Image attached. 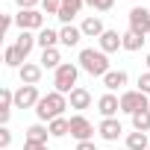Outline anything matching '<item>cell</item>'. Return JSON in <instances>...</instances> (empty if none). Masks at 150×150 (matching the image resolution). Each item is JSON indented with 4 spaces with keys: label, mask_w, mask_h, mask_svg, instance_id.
<instances>
[{
    "label": "cell",
    "mask_w": 150,
    "mask_h": 150,
    "mask_svg": "<svg viewBox=\"0 0 150 150\" xmlns=\"http://www.w3.org/2000/svg\"><path fill=\"white\" fill-rule=\"evenodd\" d=\"M68 103H71V109H77V115H83V109L91 106V91L83 88V86H77V88L68 94Z\"/></svg>",
    "instance_id": "13"
},
{
    "label": "cell",
    "mask_w": 150,
    "mask_h": 150,
    "mask_svg": "<svg viewBox=\"0 0 150 150\" xmlns=\"http://www.w3.org/2000/svg\"><path fill=\"white\" fill-rule=\"evenodd\" d=\"M129 30L138 33V35H144V38H150V9L132 6L129 9Z\"/></svg>",
    "instance_id": "6"
},
{
    "label": "cell",
    "mask_w": 150,
    "mask_h": 150,
    "mask_svg": "<svg viewBox=\"0 0 150 150\" xmlns=\"http://www.w3.org/2000/svg\"><path fill=\"white\" fill-rule=\"evenodd\" d=\"M97 132H100V138H103V141H118V138L124 135V127H121V121H118V118H103V121H100V127H97Z\"/></svg>",
    "instance_id": "11"
},
{
    "label": "cell",
    "mask_w": 150,
    "mask_h": 150,
    "mask_svg": "<svg viewBox=\"0 0 150 150\" xmlns=\"http://www.w3.org/2000/svg\"><path fill=\"white\" fill-rule=\"evenodd\" d=\"M62 6H68V9H74V12L80 15V9L86 6V0H62Z\"/></svg>",
    "instance_id": "30"
},
{
    "label": "cell",
    "mask_w": 150,
    "mask_h": 150,
    "mask_svg": "<svg viewBox=\"0 0 150 150\" xmlns=\"http://www.w3.org/2000/svg\"><path fill=\"white\" fill-rule=\"evenodd\" d=\"M47 127H50V135H53V138H62V135H68V132H71V118H65V115H62V118L50 121Z\"/></svg>",
    "instance_id": "24"
},
{
    "label": "cell",
    "mask_w": 150,
    "mask_h": 150,
    "mask_svg": "<svg viewBox=\"0 0 150 150\" xmlns=\"http://www.w3.org/2000/svg\"><path fill=\"white\" fill-rule=\"evenodd\" d=\"M3 62H6V68H24L27 65V56L18 50V44H6V50H3Z\"/></svg>",
    "instance_id": "17"
},
{
    "label": "cell",
    "mask_w": 150,
    "mask_h": 150,
    "mask_svg": "<svg viewBox=\"0 0 150 150\" xmlns=\"http://www.w3.org/2000/svg\"><path fill=\"white\" fill-rule=\"evenodd\" d=\"M71 135L77 141H94V124L86 115H71Z\"/></svg>",
    "instance_id": "8"
},
{
    "label": "cell",
    "mask_w": 150,
    "mask_h": 150,
    "mask_svg": "<svg viewBox=\"0 0 150 150\" xmlns=\"http://www.w3.org/2000/svg\"><path fill=\"white\" fill-rule=\"evenodd\" d=\"M65 109H71V103H68V94L47 91V94L38 100V106H35L33 112H35V118H38L41 124H50V121L62 118V115H65Z\"/></svg>",
    "instance_id": "1"
},
{
    "label": "cell",
    "mask_w": 150,
    "mask_h": 150,
    "mask_svg": "<svg viewBox=\"0 0 150 150\" xmlns=\"http://www.w3.org/2000/svg\"><path fill=\"white\" fill-rule=\"evenodd\" d=\"M47 138H50V127H44L41 121H38V124H33V127H27V135H24V141L47 144Z\"/></svg>",
    "instance_id": "19"
},
{
    "label": "cell",
    "mask_w": 150,
    "mask_h": 150,
    "mask_svg": "<svg viewBox=\"0 0 150 150\" xmlns=\"http://www.w3.org/2000/svg\"><path fill=\"white\" fill-rule=\"evenodd\" d=\"M12 24H15V15H3V33H9Z\"/></svg>",
    "instance_id": "34"
},
{
    "label": "cell",
    "mask_w": 150,
    "mask_h": 150,
    "mask_svg": "<svg viewBox=\"0 0 150 150\" xmlns=\"http://www.w3.org/2000/svg\"><path fill=\"white\" fill-rule=\"evenodd\" d=\"M97 47L109 56V53H118V50H124V33H118V30H106L100 38H97Z\"/></svg>",
    "instance_id": "9"
},
{
    "label": "cell",
    "mask_w": 150,
    "mask_h": 150,
    "mask_svg": "<svg viewBox=\"0 0 150 150\" xmlns=\"http://www.w3.org/2000/svg\"><path fill=\"white\" fill-rule=\"evenodd\" d=\"M77 65H80V71H86L88 77H106V74L112 71V65H109V56L97 47H83L80 50V56H77Z\"/></svg>",
    "instance_id": "2"
},
{
    "label": "cell",
    "mask_w": 150,
    "mask_h": 150,
    "mask_svg": "<svg viewBox=\"0 0 150 150\" xmlns=\"http://www.w3.org/2000/svg\"><path fill=\"white\" fill-rule=\"evenodd\" d=\"M144 41H147V38H144V35H138V33H132V30H127V33H124V50H127V53L141 50V47H144Z\"/></svg>",
    "instance_id": "22"
},
{
    "label": "cell",
    "mask_w": 150,
    "mask_h": 150,
    "mask_svg": "<svg viewBox=\"0 0 150 150\" xmlns=\"http://www.w3.org/2000/svg\"><path fill=\"white\" fill-rule=\"evenodd\" d=\"M77 150H97L94 141H77Z\"/></svg>",
    "instance_id": "35"
},
{
    "label": "cell",
    "mask_w": 150,
    "mask_h": 150,
    "mask_svg": "<svg viewBox=\"0 0 150 150\" xmlns=\"http://www.w3.org/2000/svg\"><path fill=\"white\" fill-rule=\"evenodd\" d=\"M77 80H80V65L62 62V65L53 71V91H59V94H71L74 88H77Z\"/></svg>",
    "instance_id": "3"
},
{
    "label": "cell",
    "mask_w": 150,
    "mask_h": 150,
    "mask_svg": "<svg viewBox=\"0 0 150 150\" xmlns=\"http://www.w3.org/2000/svg\"><path fill=\"white\" fill-rule=\"evenodd\" d=\"M56 18H59V21H62V24H65V27H68V24H71V21H74V18H77V12H74V9H68V6H62V9H59V15H56Z\"/></svg>",
    "instance_id": "28"
},
{
    "label": "cell",
    "mask_w": 150,
    "mask_h": 150,
    "mask_svg": "<svg viewBox=\"0 0 150 150\" xmlns=\"http://www.w3.org/2000/svg\"><path fill=\"white\" fill-rule=\"evenodd\" d=\"M138 91L150 97V71H144V74H138Z\"/></svg>",
    "instance_id": "27"
},
{
    "label": "cell",
    "mask_w": 150,
    "mask_h": 150,
    "mask_svg": "<svg viewBox=\"0 0 150 150\" xmlns=\"http://www.w3.org/2000/svg\"><path fill=\"white\" fill-rule=\"evenodd\" d=\"M80 30H83V35H86V38H100V35L106 33V24H103V18H100V15H88V18H83Z\"/></svg>",
    "instance_id": "12"
},
{
    "label": "cell",
    "mask_w": 150,
    "mask_h": 150,
    "mask_svg": "<svg viewBox=\"0 0 150 150\" xmlns=\"http://www.w3.org/2000/svg\"><path fill=\"white\" fill-rule=\"evenodd\" d=\"M62 9V0H41V12L44 15H59Z\"/></svg>",
    "instance_id": "26"
},
{
    "label": "cell",
    "mask_w": 150,
    "mask_h": 150,
    "mask_svg": "<svg viewBox=\"0 0 150 150\" xmlns=\"http://www.w3.org/2000/svg\"><path fill=\"white\" fill-rule=\"evenodd\" d=\"M15 3H18V9H35L41 0H15Z\"/></svg>",
    "instance_id": "31"
},
{
    "label": "cell",
    "mask_w": 150,
    "mask_h": 150,
    "mask_svg": "<svg viewBox=\"0 0 150 150\" xmlns=\"http://www.w3.org/2000/svg\"><path fill=\"white\" fill-rule=\"evenodd\" d=\"M127 83H129V74H127V71H121V68H118V71H109L106 77H103V88H106V91H112V94H115V91H121Z\"/></svg>",
    "instance_id": "15"
},
{
    "label": "cell",
    "mask_w": 150,
    "mask_h": 150,
    "mask_svg": "<svg viewBox=\"0 0 150 150\" xmlns=\"http://www.w3.org/2000/svg\"><path fill=\"white\" fill-rule=\"evenodd\" d=\"M97 112H100L103 118H118V112H121V97L112 94V91L100 94V97H97Z\"/></svg>",
    "instance_id": "10"
},
{
    "label": "cell",
    "mask_w": 150,
    "mask_h": 150,
    "mask_svg": "<svg viewBox=\"0 0 150 150\" xmlns=\"http://www.w3.org/2000/svg\"><path fill=\"white\" fill-rule=\"evenodd\" d=\"M41 74H44V68H41L38 62H27V65L18 71V77H21V86H38Z\"/></svg>",
    "instance_id": "14"
},
{
    "label": "cell",
    "mask_w": 150,
    "mask_h": 150,
    "mask_svg": "<svg viewBox=\"0 0 150 150\" xmlns=\"http://www.w3.org/2000/svg\"><path fill=\"white\" fill-rule=\"evenodd\" d=\"M38 47H41V50H47V47H59V33L50 30V27H44V30L38 33Z\"/></svg>",
    "instance_id": "23"
},
{
    "label": "cell",
    "mask_w": 150,
    "mask_h": 150,
    "mask_svg": "<svg viewBox=\"0 0 150 150\" xmlns=\"http://www.w3.org/2000/svg\"><path fill=\"white\" fill-rule=\"evenodd\" d=\"M83 38H86L83 30H80V27H74V24H68V27L59 30V44H62V47H77Z\"/></svg>",
    "instance_id": "16"
},
{
    "label": "cell",
    "mask_w": 150,
    "mask_h": 150,
    "mask_svg": "<svg viewBox=\"0 0 150 150\" xmlns=\"http://www.w3.org/2000/svg\"><path fill=\"white\" fill-rule=\"evenodd\" d=\"M141 109H150V97H147V94H141L138 88L121 91V112H124V115H135V112H141Z\"/></svg>",
    "instance_id": "4"
},
{
    "label": "cell",
    "mask_w": 150,
    "mask_h": 150,
    "mask_svg": "<svg viewBox=\"0 0 150 150\" xmlns=\"http://www.w3.org/2000/svg\"><path fill=\"white\" fill-rule=\"evenodd\" d=\"M97 3L100 0H86V6H91V9H97Z\"/></svg>",
    "instance_id": "36"
},
{
    "label": "cell",
    "mask_w": 150,
    "mask_h": 150,
    "mask_svg": "<svg viewBox=\"0 0 150 150\" xmlns=\"http://www.w3.org/2000/svg\"><path fill=\"white\" fill-rule=\"evenodd\" d=\"M147 71H150V53H147Z\"/></svg>",
    "instance_id": "37"
},
{
    "label": "cell",
    "mask_w": 150,
    "mask_h": 150,
    "mask_svg": "<svg viewBox=\"0 0 150 150\" xmlns=\"http://www.w3.org/2000/svg\"><path fill=\"white\" fill-rule=\"evenodd\" d=\"M9 144H12V129L9 127H0V147L9 150Z\"/></svg>",
    "instance_id": "29"
},
{
    "label": "cell",
    "mask_w": 150,
    "mask_h": 150,
    "mask_svg": "<svg viewBox=\"0 0 150 150\" xmlns=\"http://www.w3.org/2000/svg\"><path fill=\"white\" fill-rule=\"evenodd\" d=\"M124 147L127 150H150V138H147V132L132 129V132H127V144Z\"/></svg>",
    "instance_id": "21"
},
{
    "label": "cell",
    "mask_w": 150,
    "mask_h": 150,
    "mask_svg": "<svg viewBox=\"0 0 150 150\" xmlns=\"http://www.w3.org/2000/svg\"><path fill=\"white\" fill-rule=\"evenodd\" d=\"M129 118H132V129L150 132V109H141V112H135V115H129Z\"/></svg>",
    "instance_id": "25"
},
{
    "label": "cell",
    "mask_w": 150,
    "mask_h": 150,
    "mask_svg": "<svg viewBox=\"0 0 150 150\" xmlns=\"http://www.w3.org/2000/svg\"><path fill=\"white\" fill-rule=\"evenodd\" d=\"M38 65L47 71H56L59 65H62V53H59V47H47V50H41V59H38Z\"/></svg>",
    "instance_id": "20"
},
{
    "label": "cell",
    "mask_w": 150,
    "mask_h": 150,
    "mask_svg": "<svg viewBox=\"0 0 150 150\" xmlns=\"http://www.w3.org/2000/svg\"><path fill=\"white\" fill-rule=\"evenodd\" d=\"M15 44H18V50H21L24 56H30V53H33V47L38 44V33L21 30V33H18V38H15Z\"/></svg>",
    "instance_id": "18"
},
{
    "label": "cell",
    "mask_w": 150,
    "mask_h": 150,
    "mask_svg": "<svg viewBox=\"0 0 150 150\" xmlns=\"http://www.w3.org/2000/svg\"><path fill=\"white\" fill-rule=\"evenodd\" d=\"M115 6V0H100V3H97V12H109Z\"/></svg>",
    "instance_id": "33"
},
{
    "label": "cell",
    "mask_w": 150,
    "mask_h": 150,
    "mask_svg": "<svg viewBox=\"0 0 150 150\" xmlns=\"http://www.w3.org/2000/svg\"><path fill=\"white\" fill-rule=\"evenodd\" d=\"M15 24H18V30L41 33V30H44V12H38V9H18Z\"/></svg>",
    "instance_id": "5"
},
{
    "label": "cell",
    "mask_w": 150,
    "mask_h": 150,
    "mask_svg": "<svg viewBox=\"0 0 150 150\" xmlns=\"http://www.w3.org/2000/svg\"><path fill=\"white\" fill-rule=\"evenodd\" d=\"M121 150H127V147H121Z\"/></svg>",
    "instance_id": "38"
},
{
    "label": "cell",
    "mask_w": 150,
    "mask_h": 150,
    "mask_svg": "<svg viewBox=\"0 0 150 150\" xmlns=\"http://www.w3.org/2000/svg\"><path fill=\"white\" fill-rule=\"evenodd\" d=\"M41 100L38 86H18L15 88V109H35Z\"/></svg>",
    "instance_id": "7"
},
{
    "label": "cell",
    "mask_w": 150,
    "mask_h": 150,
    "mask_svg": "<svg viewBox=\"0 0 150 150\" xmlns=\"http://www.w3.org/2000/svg\"><path fill=\"white\" fill-rule=\"evenodd\" d=\"M24 150H50L47 144H35V141H24Z\"/></svg>",
    "instance_id": "32"
}]
</instances>
